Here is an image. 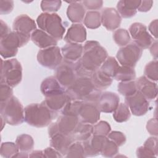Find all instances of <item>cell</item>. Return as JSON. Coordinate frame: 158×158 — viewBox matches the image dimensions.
Segmentation results:
<instances>
[{
  "mask_svg": "<svg viewBox=\"0 0 158 158\" xmlns=\"http://www.w3.org/2000/svg\"><path fill=\"white\" fill-rule=\"evenodd\" d=\"M140 2L139 0H120L117 4V10L121 17L131 18L136 15Z\"/></svg>",
  "mask_w": 158,
  "mask_h": 158,
  "instance_id": "26",
  "label": "cell"
},
{
  "mask_svg": "<svg viewBox=\"0 0 158 158\" xmlns=\"http://www.w3.org/2000/svg\"><path fill=\"white\" fill-rule=\"evenodd\" d=\"M12 28L15 31L31 36L32 32L36 29V23L27 14H21L14 19Z\"/></svg>",
  "mask_w": 158,
  "mask_h": 158,
  "instance_id": "17",
  "label": "cell"
},
{
  "mask_svg": "<svg viewBox=\"0 0 158 158\" xmlns=\"http://www.w3.org/2000/svg\"><path fill=\"white\" fill-rule=\"evenodd\" d=\"M66 157H86L82 142L74 141L69 147L65 155Z\"/></svg>",
  "mask_w": 158,
  "mask_h": 158,
  "instance_id": "39",
  "label": "cell"
},
{
  "mask_svg": "<svg viewBox=\"0 0 158 158\" xmlns=\"http://www.w3.org/2000/svg\"><path fill=\"white\" fill-rule=\"evenodd\" d=\"M70 100V98L65 92L46 97L43 102L52 111L57 112L62 110L65 104Z\"/></svg>",
  "mask_w": 158,
  "mask_h": 158,
  "instance_id": "25",
  "label": "cell"
},
{
  "mask_svg": "<svg viewBox=\"0 0 158 158\" xmlns=\"http://www.w3.org/2000/svg\"><path fill=\"white\" fill-rule=\"evenodd\" d=\"M79 122L80 120L77 116L62 114L55 122L49 125V136L50 138L57 133L70 136Z\"/></svg>",
  "mask_w": 158,
  "mask_h": 158,
  "instance_id": "8",
  "label": "cell"
},
{
  "mask_svg": "<svg viewBox=\"0 0 158 158\" xmlns=\"http://www.w3.org/2000/svg\"><path fill=\"white\" fill-rule=\"evenodd\" d=\"M146 130L152 136H157L158 135V127L157 118H152L148 121Z\"/></svg>",
  "mask_w": 158,
  "mask_h": 158,
  "instance_id": "49",
  "label": "cell"
},
{
  "mask_svg": "<svg viewBox=\"0 0 158 158\" xmlns=\"http://www.w3.org/2000/svg\"><path fill=\"white\" fill-rule=\"evenodd\" d=\"M36 23L41 30L57 41L62 40L65 32L61 17L56 13H41L36 19Z\"/></svg>",
  "mask_w": 158,
  "mask_h": 158,
  "instance_id": "6",
  "label": "cell"
},
{
  "mask_svg": "<svg viewBox=\"0 0 158 158\" xmlns=\"http://www.w3.org/2000/svg\"><path fill=\"white\" fill-rule=\"evenodd\" d=\"M44 157H62L63 156L52 147L46 148L43 150Z\"/></svg>",
  "mask_w": 158,
  "mask_h": 158,
  "instance_id": "51",
  "label": "cell"
},
{
  "mask_svg": "<svg viewBox=\"0 0 158 158\" xmlns=\"http://www.w3.org/2000/svg\"><path fill=\"white\" fill-rule=\"evenodd\" d=\"M69 6L67 9V16L73 23H80L83 21L85 16L86 10L81 1H69Z\"/></svg>",
  "mask_w": 158,
  "mask_h": 158,
  "instance_id": "27",
  "label": "cell"
},
{
  "mask_svg": "<svg viewBox=\"0 0 158 158\" xmlns=\"http://www.w3.org/2000/svg\"><path fill=\"white\" fill-rule=\"evenodd\" d=\"M73 142L74 141L70 136L57 133L50 137L49 144L51 147L59 152L63 157H65L69 147Z\"/></svg>",
  "mask_w": 158,
  "mask_h": 158,
  "instance_id": "20",
  "label": "cell"
},
{
  "mask_svg": "<svg viewBox=\"0 0 158 158\" xmlns=\"http://www.w3.org/2000/svg\"><path fill=\"white\" fill-rule=\"evenodd\" d=\"M84 7L88 10H97L102 7L103 5V1L101 0H88L81 1Z\"/></svg>",
  "mask_w": 158,
  "mask_h": 158,
  "instance_id": "47",
  "label": "cell"
},
{
  "mask_svg": "<svg viewBox=\"0 0 158 158\" xmlns=\"http://www.w3.org/2000/svg\"><path fill=\"white\" fill-rule=\"evenodd\" d=\"M107 136L92 135L91 137L82 142L86 157H94L101 154V152Z\"/></svg>",
  "mask_w": 158,
  "mask_h": 158,
  "instance_id": "19",
  "label": "cell"
},
{
  "mask_svg": "<svg viewBox=\"0 0 158 158\" xmlns=\"http://www.w3.org/2000/svg\"><path fill=\"white\" fill-rule=\"evenodd\" d=\"M136 78V72L134 68L127 66H119L113 79L120 81H128L134 80Z\"/></svg>",
  "mask_w": 158,
  "mask_h": 158,
  "instance_id": "30",
  "label": "cell"
},
{
  "mask_svg": "<svg viewBox=\"0 0 158 158\" xmlns=\"http://www.w3.org/2000/svg\"><path fill=\"white\" fill-rule=\"evenodd\" d=\"M14 9V1L1 0L0 1V14H8L10 13Z\"/></svg>",
  "mask_w": 158,
  "mask_h": 158,
  "instance_id": "48",
  "label": "cell"
},
{
  "mask_svg": "<svg viewBox=\"0 0 158 158\" xmlns=\"http://www.w3.org/2000/svg\"><path fill=\"white\" fill-rule=\"evenodd\" d=\"M55 77L62 86L68 88L77 78L74 64L63 60L56 70Z\"/></svg>",
  "mask_w": 158,
  "mask_h": 158,
  "instance_id": "12",
  "label": "cell"
},
{
  "mask_svg": "<svg viewBox=\"0 0 158 158\" xmlns=\"http://www.w3.org/2000/svg\"><path fill=\"white\" fill-rule=\"evenodd\" d=\"M10 29L6 23L2 20H0V36L1 38L6 36L10 32Z\"/></svg>",
  "mask_w": 158,
  "mask_h": 158,
  "instance_id": "53",
  "label": "cell"
},
{
  "mask_svg": "<svg viewBox=\"0 0 158 158\" xmlns=\"http://www.w3.org/2000/svg\"><path fill=\"white\" fill-rule=\"evenodd\" d=\"M158 62L157 59H154L153 60L148 62L144 67V76L151 81H157L158 80Z\"/></svg>",
  "mask_w": 158,
  "mask_h": 158,
  "instance_id": "40",
  "label": "cell"
},
{
  "mask_svg": "<svg viewBox=\"0 0 158 158\" xmlns=\"http://www.w3.org/2000/svg\"><path fill=\"white\" fill-rule=\"evenodd\" d=\"M86 40V30L81 23H73L68 29L64 41L67 43H83Z\"/></svg>",
  "mask_w": 158,
  "mask_h": 158,
  "instance_id": "22",
  "label": "cell"
},
{
  "mask_svg": "<svg viewBox=\"0 0 158 158\" xmlns=\"http://www.w3.org/2000/svg\"><path fill=\"white\" fill-rule=\"evenodd\" d=\"M153 5L152 1H141L140 4L137 9V10L142 12L149 11Z\"/></svg>",
  "mask_w": 158,
  "mask_h": 158,
  "instance_id": "52",
  "label": "cell"
},
{
  "mask_svg": "<svg viewBox=\"0 0 158 158\" xmlns=\"http://www.w3.org/2000/svg\"><path fill=\"white\" fill-rule=\"evenodd\" d=\"M31 40L35 44L41 49L55 46L57 44V41L55 38L41 29H36L32 32Z\"/></svg>",
  "mask_w": 158,
  "mask_h": 158,
  "instance_id": "24",
  "label": "cell"
},
{
  "mask_svg": "<svg viewBox=\"0 0 158 158\" xmlns=\"http://www.w3.org/2000/svg\"><path fill=\"white\" fill-rule=\"evenodd\" d=\"M131 117V112L125 103H119L116 109L113 112V118L118 123L128 121Z\"/></svg>",
  "mask_w": 158,
  "mask_h": 158,
  "instance_id": "34",
  "label": "cell"
},
{
  "mask_svg": "<svg viewBox=\"0 0 158 158\" xmlns=\"http://www.w3.org/2000/svg\"><path fill=\"white\" fill-rule=\"evenodd\" d=\"M128 33L136 44L141 49L149 48L154 41V38L150 35L145 25L139 22L132 23L128 29Z\"/></svg>",
  "mask_w": 158,
  "mask_h": 158,
  "instance_id": "11",
  "label": "cell"
},
{
  "mask_svg": "<svg viewBox=\"0 0 158 158\" xmlns=\"http://www.w3.org/2000/svg\"><path fill=\"white\" fill-rule=\"evenodd\" d=\"M143 49L134 43H131L122 47L117 52L116 58L122 66L134 68L140 59Z\"/></svg>",
  "mask_w": 158,
  "mask_h": 158,
  "instance_id": "9",
  "label": "cell"
},
{
  "mask_svg": "<svg viewBox=\"0 0 158 158\" xmlns=\"http://www.w3.org/2000/svg\"><path fill=\"white\" fill-rule=\"evenodd\" d=\"M40 90L45 98L66 91V89L61 86L55 76H50L44 79L41 83Z\"/></svg>",
  "mask_w": 158,
  "mask_h": 158,
  "instance_id": "21",
  "label": "cell"
},
{
  "mask_svg": "<svg viewBox=\"0 0 158 158\" xmlns=\"http://www.w3.org/2000/svg\"><path fill=\"white\" fill-rule=\"evenodd\" d=\"M1 83L14 88L22 80V67L17 59L1 60Z\"/></svg>",
  "mask_w": 158,
  "mask_h": 158,
  "instance_id": "7",
  "label": "cell"
},
{
  "mask_svg": "<svg viewBox=\"0 0 158 158\" xmlns=\"http://www.w3.org/2000/svg\"><path fill=\"white\" fill-rule=\"evenodd\" d=\"M82 101L70 100L61 110V114L64 115H75L78 117V111Z\"/></svg>",
  "mask_w": 158,
  "mask_h": 158,
  "instance_id": "42",
  "label": "cell"
},
{
  "mask_svg": "<svg viewBox=\"0 0 158 158\" xmlns=\"http://www.w3.org/2000/svg\"><path fill=\"white\" fill-rule=\"evenodd\" d=\"M84 25L88 28L96 29L101 25V13L97 10H89L86 12L83 20Z\"/></svg>",
  "mask_w": 158,
  "mask_h": 158,
  "instance_id": "32",
  "label": "cell"
},
{
  "mask_svg": "<svg viewBox=\"0 0 158 158\" xmlns=\"http://www.w3.org/2000/svg\"><path fill=\"white\" fill-rule=\"evenodd\" d=\"M107 57V51L98 41H86L81 58L74 64L77 77H91L92 73L100 68Z\"/></svg>",
  "mask_w": 158,
  "mask_h": 158,
  "instance_id": "1",
  "label": "cell"
},
{
  "mask_svg": "<svg viewBox=\"0 0 158 158\" xmlns=\"http://www.w3.org/2000/svg\"><path fill=\"white\" fill-rule=\"evenodd\" d=\"M62 1L55 0V1H41V9L44 12L48 13H54L57 12L61 7Z\"/></svg>",
  "mask_w": 158,
  "mask_h": 158,
  "instance_id": "43",
  "label": "cell"
},
{
  "mask_svg": "<svg viewBox=\"0 0 158 158\" xmlns=\"http://www.w3.org/2000/svg\"><path fill=\"white\" fill-rule=\"evenodd\" d=\"M107 137L115 143L118 147L123 145L127 140L126 136L122 132L119 131H110Z\"/></svg>",
  "mask_w": 158,
  "mask_h": 158,
  "instance_id": "44",
  "label": "cell"
},
{
  "mask_svg": "<svg viewBox=\"0 0 158 158\" xmlns=\"http://www.w3.org/2000/svg\"><path fill=\"white\" fill-rule=\"evenodd\" d=\"M15 144L20 152L28 153L34 147V141L31 136L27 134L19 135L15 140Z\"/></svg>",
  "mask_w": 158,
  "mask_h": 158,
  "instance_id": "31",
  "label": "cell"
},
{
  "mask_svg": "<svg viewBox=\"0 0 158 158\" xmlns=\"http://www.w3.org/2000/svg\"><path fill=\"white\" fill-rule=\"evenodd\" d=\"M125 103L131 114L136 116L145 115L149 109V101L138 91L132 96L125 97Z\"/></svg>",
  "mask_w": 158,
  "mask_h": 158,
  "instance_id": "13",
  "label": "cell"
},
{
  "mask_svg": "<svg viewBox=\"0 0 158 158\" xmlns=\"http://www.w3.org/2000/svg\"><path fill=\"white\" fill-rule=\"evenodd\" d=\"M93 126L89 123L80 121L70 136L74 141L83 142L88 139L93 135Z\"/></svg>",
  "mask_w": 158,
  "mask_h": 158,
  "instance_id": "28",
  "label": "cell"
},
{
  "mask_svg": "<svg viewBox=\"0 0 158 158\" xmlns=\"http://www.w3.org/2000/svg\"><path fill=\"white\" fill-rule=\"evenodd\" d=\"M137 91L141 93L148 101L152 100L157 95V85L153 81L141 76L135 80Z\"/></svg>",
  "mask_w": 158,
  "mask_h": 158,
  "instance_id": "18",
  "label": "cell"
},
{
  "mask_svg": "<svg viewBox=\"0 0 158 158\" xmlns=\"http://www.w3.org/2000/svg\"><path fill=\"white\" fill-rule=\"evenodd\" d=\"M118 152V146L107 137L102 146L101 154L106 157H115Z\"/></svg>",
  "mask_w": 158,
  "mask_h": 158,
  "instance_id": "38",
  "label": "cell"
},
{
  "mask_svg": "<svg viewBox=\"0 0 158 158\" xmlns=\"http://www.w3.org/2000/svg\"><path fill=\"white\" fill-rule=\"evenodd\" d=\"M148 30L151 32V33L153 35V36L157 39V19H155L152 20L148 26Z\"/></svg>",
  "mask_w": 158,
  "mask_h": 158,
  "instance_id": "54",
  "label": "cell"
},
{
  "mask_svg": "<svg viewBox=\"0 0 158 158\" xmlns=\"http://www.w3.org/2000/svg\"><path fill=\"white\" fill-rule=\"evenodd\" d=\"M118 61L115 57L108 56L105 61L102 63L99 69L106 75L113 78L115 73L119 67Z\"/></svg>",
  "mask_w": 158,
  "mask_h": 158,
  "instance_id": "33",
  "label": "cell"
},
{
  "mask_svg": "<svg viewBox=\"0 0 158 158\" xmlns=\"http://www.w3.org/2000/svg\"><path fill=\"white\" fill-rule=\"evenodd\" d=\"M24 112L25 121L29 125L37 128L49 126L56 117V112L50 110L43 102L27 106Z\"/></svg>",
  "mask_w": 158,
  "mask_h": 158,
  "instance_id": "3",
  "label": "cell"
},
{
  "mask_svg": "<svg viewBox=\"0 0 158 158\" xmlns=\"http://www.w3.org/2000/svg\"><path fill=\"white\" fill-rule=\"evenodd\" d=\"M0 114L6 123L10 125H19L25 121L23 105L14 96L6 101L1 102Z\"/></svg>",
  "mask_w": 158,
  "mask_h": 158,
  "instance_id": "4",
  "label": "cell"
},
{
  "mask_svg": "<svg viewBox=\"0 0 158 158\" xmlns=\"http://www.w3.org/2000/svg\"><path fill=\"white\" fill-rule=\"evenodd\" d=\"M31 39V36L12 31L0 40V54L5 59L14 57L18 49L26 45Z\"/></svg>",
  "mask_w": 158,
  "mask_h": 158,
  "instance_id": "5",
  "label": "cell"
},
{
  "mask_svg": "<svg viewBox=\"0 0 158 158\" xmlns=\"http://www.w3.org/2000/svg\"><path fill=\"white\" fill-rule=\"evenodd\" d=\"M36 57L41 65L49 69H56L63 61L60 49L57 46L40 50Z\"/></svg>",
  "mask_w": 158,
  "mask_h": 158,
  "instance_id": "10",
  "label": "cell"
},
{
  "mask_svg": "<svg viewBox=\"0 0 158 158\" xmlns=\"http://www.w3.org/2000/svg\"><path fill=\"white\" fill-rule=\"evenodd\" d=\"M111 130L109 123L106 121H98L93 126V135L107 136Z\"/></svg>",
  "mask_w": 158,
  "mask_h": 158,
  "instance_id": "41",
  "label": "cell"
},
{
  "mask_svg": "<svg viewBox=\"0 0 158 158\" xmlns=\"http://www.w3.org/2000/svg\"><path fill=\"white\" fill-rule=\"evenodd\" d=\"M136 156L138 157H154L156 155L151 150L142 146L137 148L136 151Z\"/></svg>",
  "mask_w": 158,
  "mask_h": 158,
  "instance_id": "50",
  "label": "cell"
},
{
  "mask_svg": "<svg viewBox=\"0 0 158 158\" xmlns=\"http://www.w3.org/2000/svg\"><path fill=\"white\" fill-rule=\"evenodd\" d=\"M60 51L64 60L75 64L81 58L83 46L78 43H67L60 49Z\"/></svg>",
  "mask_w": 158,
  "mask_h": 158,
  "instance_id": "23",
  "label": "cell"
},
{
  "mask_svg": "<svg viewBox=\"0 0 158 158\" xmlns=\"http://www.w3.org/2000/svg\"><path fill=\"white\" fill-rule=\"evenodd\" d=\"M101 24L109 31L117 29L121 23L122 17L113 7H105L101 12Z\"/></svg>",
  "mask_w": 158,
  "mask_h": 158,
  "instance_id": "16",
  "label": "cell"
},
{
  "mask_svg": "<svg viewBox=\"0 0 158 158\" xmlns=\"http://www.w3.org/2000/svg\"><path fill=\"white\" fill-rule=\"evenodd\" d=\"M120 98L115 93L105 91L101 93L98 101V107L101 112L112 113L119 104Z\"/></svg>",
  "mask_w": 158,
  "mask_h": 158,
  "instance_id": "15",
  "label": "cell"
},
{
  "mask_svg": "<svg viewBox=\"0 0 158 158\" xmlns=\"http://www.w3.org/2000/svg\"><path fill=\"white\" fill-rule=\"evenodd\" d=\"M66 93L71 100L98 103L102 92L96 88L90 77H78L66 89Z\"/></svg>",
  "mask_w": 158,
  "mask_h": 158,
  "instance_id": "2",
  "label": "cell"
},
{
  "mask_svg": "<svg viewBox=\"0 0 158 158\" xmlns=\"http://www.w3.org/2000/svg\"><path fill=\"white\" fill-rule=\"evenodd\" d=\"M90 78L96 88L101 91L109 88L113 81L112 78L104 74L99 69L94 71Z\"/></svg>",
  "mask_w": 158,
  "mask_h": 158,
  "instance_id": "29",
  "label": "cell"
},
{
  "mask_svg": "<svg viewBox=\"0 0 158 158\" xmlns=\"http://www.w3.org/2000/svg\"><path fill=\"white\" fill-rule=\"evenodd\" d=\"M100 112L97 102L82 101L77 115L80 122L92 125L99 121Z\"/></svg>",
  "mask_w": 158,
  "mask_h": 158,
  "instance_id": "14",
  "label": "cell"
},
{
  "mask_svg": "<svg viewBox=\"0 0 158 158\" xmlns=\"http://www.w3.org/2000/svg\"><path fill=\"white\" fill-rule=\"evenodd\" d=\"M19 151L16 144L13 142H3L1 144V156L2 157H15Z\"/></svg>",
  "mask_w": 158,
  "mask_h": 158,
  "instance_id": "37",
  "label": "cell"
},
{
  "mask_svg": "<svg viewBox=\"0 0 158 158\" xmlns=\"http://www.w3.org/2000/svg\"><path fill=\"white\" fill-rule=\"evenodd\" d=\"M114 42L119 46L123 47L130 41V36L128 31L123 28H118L114 31L112 35Z\"/></svg>",
  "mask_w": 158,
  "mask_h": 158,
  "instance_id": "35",
  "label": "cell"
},
{
  "mask_svg": "<svg viewBox=\"0 0 158 158\" xmlns=\"http://www.w3.org/2000/svg\"><path fill=\"white\" fill-rule=\"evenodd\" d=\"M150 49V52L151 55L154 57V59H157V54H158V51H157V41L156 40L149 47Z\"/></svg>",
  "mask_w": 158,
  "mask_h": 158,
  "instance_id": "55",
  "label": "cell"
},
{
  "mask_svg": "<svg viewBox=\"0 0 158 158\" xmlns=\"http://www.w3.org/2000/svg\"><path fill=\"white\" fill-rule=\"evenodd\" d=\"M117 90L120 94L125 97L133 95L137 91L135 81L120 82L117 85Z\"/></svg>",
  "mask_w": 158,
  "mask_h": 158,
  "instance_id": "36",
  "label": "cell"
},
{
  "mask_svg": "<svg viewBox=\"0 0 158 158\" xmlns=\"http://www.w3.org/2000/svg\"><path fill=\"white\" fill-rule=\"evenodd\" d=\"M13 96V89L9 85L1 83L0 86V101L3 102L8 100Z\"/></svg>",
  "mask_w": 158,
  "mask_h": 158,
  "instance_id": "45",
  "label": "cell"
},
{
  "mask_svg": "<svg viewBox=\"0 0 158 158\" xmlns=\"http://www.w3.org/2000/svg\"><path fill=\"white\" fill-rule=\"evenodd\" d=\"M30 157H44L43 151L41 150H36L33 151L28 154Z\"/></svg>",
  "mask_w": 158,
  "mask_h": 158,
  "instance_id": "56",
  "label": "cell"
},
{
  "mask_svg": "<svg viewBox=\"0 0 158 158\" xmlns=\"http://www.w3.org/2000/svg\"><path fill=\"white\" fill-rule=\"evenodd\" d=\"M143 146L152 151L157 156V136L149 137L144 143Z\"/></svg>",
  "mask_w": 158,
  "mask_h": 158,
  "instance_id": "46",
  "label": "cell"
}]
</instances>
